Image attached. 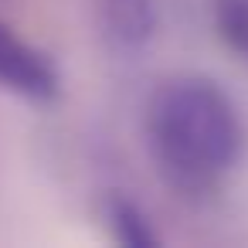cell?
Here are the masks:
<instances>
[{
  "instance_id": "obj_2",
  "label": "cell",
  "mask_w": 248,
  "mask_h": 248,
  "mask_svg": "<svg viewBox=\"0 0 248 248\" xmlns=\"http://www.w3.org/2000/svg\"><path fill=\"white\" fill-rule=\"evenodd\" d=\"M0 89L34 106H48L62 95L55 58L7 24H0Z\"/></svg>"
},
{
  "instance_id": "obj_5",
  "label": "cell",
  "mask_w": 248,
  "mask_h": 248,
  "mask_svg": "<svg viewBox=\"0 0 248 248\" xmlns=\"http://www.w3.org/2000/svg\"><path fill=\"white\" fill-rule=\"evenodd\" d=\"M211 11H214L217 38L238 58L248 62V0H214Z\"/></svg>"
},
{
  "instance_id": "obj_3",
  "label": "cell",
  "mask_w": 248,
  "mask_h": 248,
  "mask_svg": "<svg viewBox=\"0 0 248 248\" xmlns=\"http://www.w3.org/2000/svg\"><path fill=\"white\" fill-rule=\"evenodd\" d=\"M95 21L116 55H140L160 24L156 0H95Z\"/></svg>"
},
{
  "instance_id": "obj_4",
  "label": "cell",
  "mask_w": 248,
  "mask_h": 248,
  "mask_svg": "<svg viewBox=\"0 0 248 248\" xmlns=\"http://www.w3.org/2000/svg\"><path fill=\"white\" fill-rule=\"evenodd\" d=\"M102 217L109 228V238L119 248H156L160 234L150 221V214L143 211L140 201L126 197V194H109L102 204Z\"/></svg>"
},
{
  "instance_id": "obj_1",
  "label": "cell",
  "mask_w": 248,
  "mask_h": 248,
  "mask_svg": "<svg viewBox=\"0 0 248 248\" xmlns=\"http://www.w3.org/2000/svg\"><path fill=\"white\" fill-rule=\"evenodd\" d=\"M143 136L163 184L184 201H211L234 173L245 126L234 99L211 75L184 72L156 85Z\"/></svg>"
}]
</instances>
